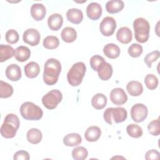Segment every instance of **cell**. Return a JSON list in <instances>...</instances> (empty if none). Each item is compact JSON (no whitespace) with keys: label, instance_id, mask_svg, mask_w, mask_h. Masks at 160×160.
Returning a JSON list of instances; mask_svg holds the SVG:
<instances>
[{"label":"cell","instance_id":"16","mask_svg":"<svg viewBox=\"0 0 160 160\" xmlns=\"http://www.w3.org/2000/svg\"><path fill=\"white\" fill-rule=\"evenodd\" d=\"M62 16L58 13H54L50 15L48 19V25L52 31H58L62 26Z\"/></svg>","mask_w":160,"mask_h":160},{"label":"cell","instance_id":"28","mask_svg":"<svg viewBox=\"0 0 160 160\" xmlns=\"http://www.w3.org/2000/svg\"><path fill=\"white\" fill-rule=\"evenodd\" d=\"M42 138L41 131L37 128L30 129L26 134V138L28 142L31 144H36L41 142Z\"/></svg>","mask_w":160,"mask_h":160},{"label":"cell","instance_id":"5","mask_svg":"<svg viewBox=\"0 0 160 160\" xmlns=\"http://www.w3.org/2000/svg\"><path fill=\"white\" fill-rule=\"evenodd\" d=\"M20 113L22 117L30 121H38L42 118L43 112L42 109L32 102H25L20 107Z\"/></svg>","mask_w":160,"mask_h":160},{"label":"cell","instance_id":"42","mask_svg":"<svg viewBox=\"0 0 160 160\" xmlns=\"http://www.w3.org/2000/svg\"><path fill=\"white\" fill-rule=\"evenodd\" d=\"M112 110V108H107L104 111V114H103V117H104V121L108 124H109L110 125H111L112 124V116H111Z\"/></svg>","mask_w":160,"mask_h":160},{"label":"cell","instance_id":"14","mask_svg":"<svg viewBox=\"0 0 160 160\" xmlns=\"http://www.w3.org/2000/svg\"><path fill=\"white\" fill-rule=\"evenodd\" d=\"M97 71L98 76L101 80L108 81L112 76L113 70L111 65L104 61L99 66Z\"/></svg>","mask_w":160,"mask_h":160},{"label":"cell","instance_id":"23","mask_svg":"<svg viewBox=\"0 0 160 160\" xmlns=\"http://www.w3.org/2000/svg\"><path fill=\"white\" fill-rule=\"evenodd\" d=\"M25 75L29 78H34L37 77L40 72V68L38 64L32 61L28 63L24 68Z\"/></svg>","mask_w":160,"mask_h":160},{"label":"cell","instance_id":"18","mask_svg":"<svg viewBox=\"0 0 160 160\" xmlns=\"http://www.w3.org/2000/svg\"><path fill=\"white\" fill-rule=\"evenodd\" d=\"M101 135V129L96 126H89L85 131L84 138L87 141L95 142L99 139Z\"/></svg>","mask_w":160,"mask_h":160},{"label":"cell","instance_id":"30","mask_svg":"<svg viewBox=\"0 0 160 160\" xmlns=\"http://www.w3.org/2000/svg\"><path fill=\"white\" fill-rule=\"evenodd\" d=\"M14 92L13 88L9 84L4 82L3 81H0V98H8L11 97Z\"/></svg>","mask_w":160,"mask_h":160},{"label":"cell","instance_id":"24","mask_svg":"<svg viewBox=\"0 0 160 160\" xmlns=\"http://www.w3.org/2000/svg\"><path fill=\"white\" fill-rule=\"evenodd\" d=\"M111 116L116 123H120L126 119L128 116V112L126 109H124V108H112Z\"/></svg>","mask_w":160,"mask_h":160},{"label":"cell","instance_id":"8","mask_svg":"<svg viewBox=\"0 0 160 160\" xmlns=\"http://www.w3.org/2000/svg\"><path fill=\"white\" fill-rule=\"evenodd\" d=\"M116 28V20L110 16L105 17L99 24L101 33L105 36H110L113 34Z\"/></svg>","mask_w":160,"mask_h":160},{"label":"cell","instance_id":"9","mask_svg":"<svg viewBox=\"0 0 160 160\" xmlns=\"http://www.w3.org/2000/svg\"><path fill=\"white\" fill-rule=\"evenodd\" d=\"M41 36L39 32L35 29L29 28L26 29L22 35L23 41L31 46H35L39 43Z\"/></svg>","mask_w":160,"mask_h":160},{"label":"cell","instance_id":"41","mask_svg":"<svg viewBox=\"0 0 160 160\" xmlns=\"http://www.w3.org/2000/svg\"><path fill=\"white\" fill-rule=\"evenodd\" d=\"M159 152L156 149H151L146 152L145 154V159L146 160L158 159L159 158Z\"/></svg>","mask_w":160,"mask_h":160},{"label":"cell","instance_id":"17","mask_svg":"<svg viewBox=\"0 0 160 160\" xmlns=\"http://www.w3.org/2000/svg\"><path fill=\"white\" fill-rule=\"evenodd\" d=\"M66 18L71 22L78 24L83 19V14L81 10L78 8H72L68 9L66 12Z\"/></svg>","mask_w":160,"mask_h":160},{"label":"cell","instance_id":"10","mask_svg":"<svg viewBox=\"0 0 160 160\" xmlns=\"http://www.w3.org/2000/svg\"><path fill=\"white\" fill-rule=\"evenodd\" d=\"M110 100L116 105H122L126 102L128 96L123 89L120 88H114L109 95Z\"/></svg>","mask_w":160,"mask_h":160},{"label":"cell","instance_id":"38","mask_svg":"<svg viewBox=\"0 0 160 160\" xmlns=\"http://www.w3.org/2000/svg\"><path fill=\"white\" fill-rule=\"evenodd\" d=\"M160 56L159 51H154L148 53L144 58V61L148 68H151V64L153 62L156 61Z\"/></svg>","mask_w":160,"mask_h":160},{"label":"cell","instance_id":"26","mask_svg":"<svg viewBox=\"0 0 160 160\" xmlns=\"http://www.w3.org/2000/svg\"><path fill=\"white\" fill-rule=\"evenodd\" d=\"M62 39L66 42H72L77 38L76 31L71 27L64 28L61 33Z\"/></svg>","mask_w":160,"mask_h":160},{"label":"cell","instance_id":"2","mask_svg":"<svg viewBox=\"0 0 160 160\" xmlns=\"http://www.w3.org/2000/svg\"><path fill=\"white\" fill-rule=\"evenodd\" d=\"M20 125L18 117L12 113L8 114L4 118L1 127V134L5 138H12L15 136Z\"/></svg>","mask_w":160,"mask_h":160},{"label":"cell","instance_id":"22","mask_svg":"<svg viewBox=\"0 0 160 160\" xmlns=\"http://www.w3.org/2000/svg\"><path fill=\"white\" fill-rule=\"evenodd\" d=\"M124 6V3L121 0H111L106 4V10L110 14H114L121 11Z\"/></svg>","mask_w":160,"mask_h":160},{"label":"cell","instance_id":"15","mask_svg":"<svg viewBox=\"0 0 160 160\" xmlns=\"http://www.w3.org/2000/svg\"><path fill=\"white\" fill-rule=\"evenodd\" d=\"M116 38L118 41L122 44H128L132 41V31L128 27H122L118 30Z\"/></svg>","mask_w":160,"mask_h":160},{"label":"cell","instance_id":"37","mask_svg":"<svg viewBox=\"0 0 160 160\" xmlns=\"http://www.w3.org/2000/svg\"><path fill=\"white\" fill-rule=\"evenodd\" d=\"M19 34L14 29L8 30L6 32L5 35V39L6 41L11 44L16 43L19 41Z\"/></svg>","mask_w":160,"mask_h":160},{"label":"cell","instance_id":"19","mask_svg":"<svg viewBox=\"0 0 160 160\" xmlns=\"http://www.w3.org/2000/svg\"><path fill=\"white\" fill-rule=\"evenodd\" d=\"M104 55L110 59H116L120 55L121 50L119 46L114 43H109L103 48Z\"/></svg>","mask_w":160,"mask_h":160},{"label":"cell","instance_id":"32","mask_svg":"<svg viewBox=\"0 0 160 160\" xmlns=\"http://www.w3.org/2000/svg\"><path fill=\"white\" fill-rule=\"evenodd\" d=\"M43 46L48 49H54L59 45V41L56 36H48L43 40Z\"/></svg>","mask_w":160,"mask_h":160},{"label":"cell","instance_id":"35","mask_svg":"<svg viewBox=\"0 0 160 160\" xmlns=\"http://www.w3.org/2000/svg\"><path fill=\"white\" fill-rule=\"evenodd\" d=\"M142 47L138 43L132 44L128 49V54L132 58H138L142 52Z\"/></svg>","mask_w":160,"mask_h":160},{"label":"cell","instance_id":"29","mask_svg":"<svg viewBox=\"0 0 160 160\" xmlns=\"http://www.w3.org/2000/svg\"><path fill=\"white\" fill-rule=\"evenodd\" d=\"M15 50L9 45H0V62H3L14 56Z\"/></svg>","mask_w":160,"mask_h":160},{"label":"cell","instance_id":"39","mask_svg":"<svg viewBox=\"0 0 160 160\" xmlns=\"http://www.w3.org/2000/svg\"><path fill=\"white\" fill-rule=\"evenodd\" d=\"M105 60L103 57L99 55H94L92 56L90 59V65L91 68L94 71H97V69L99 68V66Z\"/></svg>","mask_w":160,"mask_h":160},{"label":"cell","instance_id":"4","mask_svg":"<svg viewBox=\"0 0 160 160\" xmlns=\"http://www.w3.org/2000/svg\"><path fill=\"white\" fill-rule=\"evenodd\" d=\"M86 67L84 62H78L72 65L67 74V79L72 86H78L82 82Z\"/></svg>","mask_w":160,"mask_h":160},{"label":"cell","instance_id":"33","mask_svg":"<svg viewBox=\"0 0 160 160\" xmlns=\"http://www.w3.org/2000/svg\"><path fill=\"white\" fill-rule=\"evenodd\" d=\"M88 155V150L82 146L76 147L72 151V156L75 160H84L86 159Z\"/></svg>","mask_w":160,"mask_h":160},{"label":"cell","instance_id":"6","mask_svg":"<svg viewBox=\"0 0 160 160\" xmlns=\"http://www.w3.org/2000/svg\"><path fill=\"white\" fill-rule=\"evenodd\" d=\"M62 99V94L61 92L58 89H52L43 96L42 102L46 108L51 110L55 109Z\"/></svg>","mask_w":160,"mask_h":160},{"label":"cell","instance_id":"3","mask_svg":"<svg viewBox=\"0 0 160 160\" xmlns=\"http://www.w3.org/2000/svg\"><path fill=\"white\" fill-rule=\"evenodd\" d=\"M134 37L140 43L146 42L149 36L150 25L148 21L143 18H138L133 22Z\"/></svg>","mask_w":160,"mask_h":160},{"label":"cell","instance_id":"36","mask_svg":"<svg viewBox=\"0 0 160 160\" xmlns=\"http://www.w3.org/2000/svg\"><path fill=\"white\" fill-rule=\"evenodd\" d=\"M148 129L149 132L152 136H158L160 134L159 119H154L151 121L148 125Z\"/></svg>","mask_w":160,"mask_h":160},{"label":"cell","instance_id":"7","mask_svg":"<svg viewBox=\"0 0 160 160\" xmlns=\"http://www.w3.org/2000/svg\"><path fill=\"white\" fill-rule=\"evenodd\" d=\"M147 107L141 103L133 105L131 109V116L132 119L136 122H142L148 116Z\"/></svg>","mask_w":160,"mask_h":160},{"label":"cell","instance_id":"1","mask_svg":"<svg viewBox=\"0 0 160 160\" xmlns=\"http://www.w3.org/2000/svg\"><path fill=\"white\" fill-rule=\"evenodd\" d=\"M61 71V62L56 59L50 58L44 64L43 80L47 85L55 84Z\"/></svg>","mask_w":160,"mask_h":160},{"label":"cell","instance_id":"34","mask_svg":"<svg viewBox=\"0 0 160 160\" xmlns=\"http://www.w3.org/2000/svg\"><path fill=\"white\" fill-rule=\"evenodd\" d=\"M144 83L148 89L154 90L158 86V79L155 75L152 74H148L144 78Z\"/></svg>","mask_w":160,"mask_h":160},{"label":"cell","instance_id":"11","mask_svg":"<svg viewBox=\"0 0 160 160\" xmlns=\"http://www.w3.org/2000/svg\"><path fill=\"white\" fill-rule=\"evenodd\" d=\"M102 7L97 2H91L86 8V14L88 17L93 21L98 20L102 14Z\"/></svg>","mask_w":160,"mask_h":160},{"label":"cell","instance_id":"25","mask_svg":"<svg viewBox=\"0 0 160 160\" xmlns=\"http://www.w3.org/2000/svg\"><path fill=\"white\" fill-rule=\"evenodd\" d=\"M82 142L81 136L75 132L66 134L63 138V143L66 146H75L80 144Z\"/></svg>","mask_w":160,"mask_h":160},{"label":"cell","instance_id":"20","mask_svg":"<svg viewBox=\"0 0 160 160\" xmlns=\"http://www.w3.org/2000/svg\"><path fill=\"white\" fill-rule=\"evenodd\" d=\"M126 90L129 94L132 96H138L143 91L142 84L137 81H129L126 86Z\"/></svg>","mask_w":160,"mask_h":160},{"label":"cell","instance_id":"13","mask_svg":"<svg viewBox=\"0 0 160 160\" xmlns=\"http://www.w3.org/2000/svg\"><path fill=\"white\" fill-rule=\"evenodd\" d=\"M46 14V10L45 6L41 3H35L31 6V14L32 18L39 21L44 19Z\"/></svg>","mask_w":160,"mask_h":160},{"label":"cell","instance_id":"27","mask_svg":"<svg viewBox=\"0 0 160 160\" xmlns=\"http://www.w3.org/2000/svg\"><path fill=\"white\" fill-rule=\"evenodd\" d=\"M107 104V98L102 93L95 94L91 99V105L96 109H103Z\"/></svg>","mask_w":160,"mask_h":160},{"label":"cell","instance_id":"31","mask_svg":"<svg viewBox=\"0 0 160 160\" xmlns=\"http://www.w3.org/2000/svg\"><path fill=\"white\" fill-rule=\"evenodd\" d=\"M126 131L129 136L134 138H139L143 134L142 128L136 124H129L126 128Z\"/></svg>","mask_w":160,"mask_h":160},{"label":"cell","instance_id":"12","mask_svg":"<svg viewBox=\"0 0 160 160\" xmlns=\"http://www.w3.org/2000/svg\"><path fill=\"white\" fill-rule=\"evenodd\" d=\"M5 73L7 78L12 81H17L19 80L22 76L21 68L16 64L9 65L6 69Z\"/></svg>","mask_w":160,"mask_h":160},{"label":"cell","instance_id":"21","mask_svg":"<svg viewBox=\"0 0 160 160\" xmlns=\"http://www.w3.org/2000/svg\"><path fill=\"white\" fill-rule=\"evenodd\" d=\"M31 56V51L29 49L24 46H20L15 49L14 58L19 62H24L27 61Z\"/></svg>","mask_w":160,"mask_h":160},{"label":"cell","instance_id":"40","mask_svg":"<svg viewBox=\"0 0 160 160\" xmlns=\"http://www.w3.org/2000/svg\"><path fill=\"white\" fill-rule=\"evenodd\" d=\"M30 158L29 153L24 150L17 151L14 155L13 159L14 160H29Z\"/></svg>","mask_w":160,"mask_h":160}]
</instances>
